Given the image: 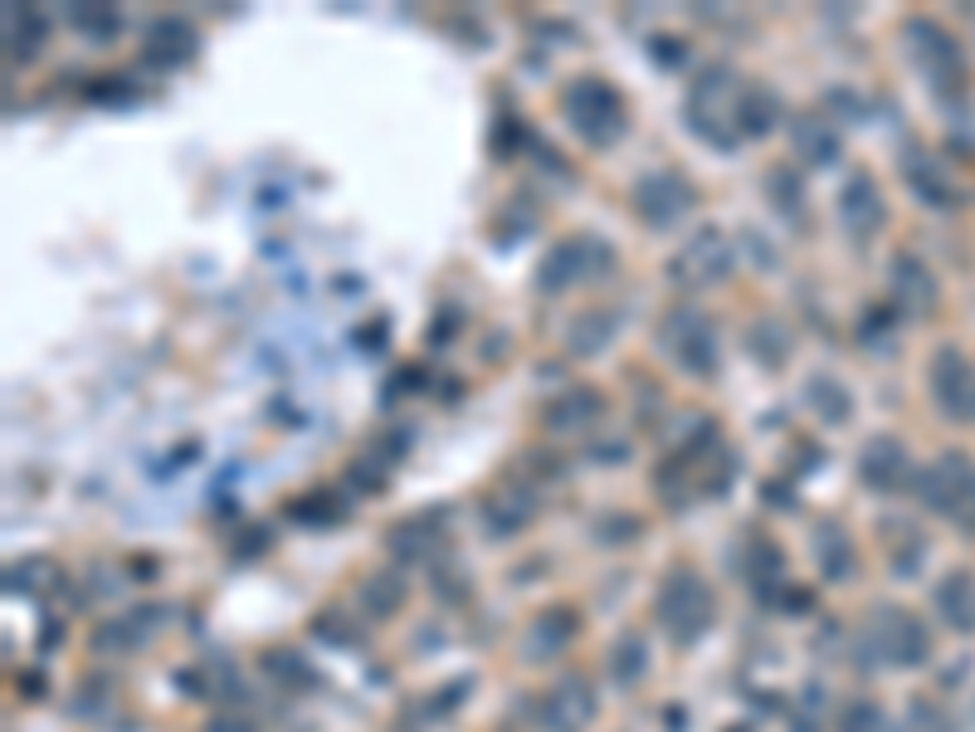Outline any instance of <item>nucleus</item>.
Returning <instances> with one entry per match:
<instances>
[{"instance_id":"obj_16","label":"nucleus","mask_w":975,"mask_h":732,"mask_svg":"<svg viewBox=\"0 0 975 732\" xmlns=\"http://www.w3.org/2000/svg\"><path fill=\"white\" fill-rule=\"evenodd\" d=\"M790 146H795L800 166H814V171L834 166L839 152H844V142H839V128H834L830 118H820V113H800L795 122H790Z\"/></svg>"},{"instance_id":"obj_38","label":"nucleus","mask_w":975,"mask_h":732,"mask_svg":"<svg viewBox=\"0 0 975 732\" xmlns=\"http://www.w3.org/2000/svg\"><path fill=\"white\" fill-rule=\"evenodd\" d=\"M386 469H390V464L380 455H372V459H356L347 474H352L356 488H372V494H380V488H386Z\"/></svg>"},{"instance_id":"obj_13","label":"nucleus","mask_w":975,"mask_h":732,"mask_svg":"<svg viewBox=\"0 0 975 732\" xmlns=\"http://www.w3.org/2000/svg\"><path fill=\"white\" fill-rule=\"evenodd\" d=\"M195 54H201V34H195L191 20L162 16V20L146 24V34H142V64H152V69H181V64H191Z\"/></svg>"},{"instance_id":"obj_41","label":"nucleus","mask_w":975,"mask_h":732,"mask_svg":"<svg viewBox=\"0 0 975 732\" xmlns=\"http://www.w3.org/2000/svg\"><path fill=\"white\" fill-rule=\"evenodd\" d=\"M205 732H250V728H244L240 718H225V713H220V718H215V723H210Z\"/></svg>"},{"instance_id":"obj_6","label":"nucleus","mask_w":975,"mask_h":732,"mask_svg":"<svg viewBox=\"0 0 975 732\" xmlns=\"http://www.w3.org/2000/svg\"><path fill=\"white\" fill-rule=\"evenodd\" d=\"M732 268H737L732 240H727L718 225H702L669 260V278L678 288H712V284H722V278H732Z\"/></svg>"},{"instance_id":"obj_14","label":"nucleus","mask_w":975,"mask_h":732,"mask_svg":"<svg viewBox=\"0 0 975 732\" xmlns=\"http://www.w3.org/2000/svg\"><path fill=\"white\" fill-rule=\"evenodd\" d=\"M878 626L883 630H873V644H878V654L887 664H922V659L932 654L927 626H922L917 616H907V610H883Z\"/></svg>"},{"instance_id":"obj_19","label":"nucleus","mask_w":975,"mask_h":732,"mask_svg":"<svg viewBox=\"0 0 975 732\" xmlns=\"http://www.w3.org/2000/svg\"><path fill=\"white\" fill-rule=\"evenodd\" d=\"M386 547L400 561H429L435 552H444V522L439 512H419L410 522H395L386 532Z\"/></svg>"},{"instance_id":"obj_31","label":"nucleus","mask_w":975,"mask_h":732,"mask_svg":"<svg viewBox=\"0 0 975 732\" xmlns=\"http://www.w3.org/2000/svg\"><path fill=\"white\" fill-rule=\"evenodd\" d=\"M69 24L73 30H83L93 44H108L113 34L122 30V16L113 6H69Z\"/></svg>"},{"instance_id":"obj_33","label":"nucleus","mask_w":975,"mask_h":732,"mask_svg":"<svg viewBox=\"0 0 975 732\" xmlns=\"http://www.w3.org/2000/svg\"><path fill=\"white\" fill-rule=\"evenodd\" d=\"M288 518L313 522V528H327V522H342V498H332L327 488H313V494L293 498V504H288Z\"/></svg>"},{"instance_id":"obj_10","label":"nucleus","mask_w":975,"mask_h":732,"mask_svg":"<svg viewBox=\"0 0 975 732\" xmlns=\"http://www.w3.org/2000/svg\"><path fill=\"white\" fill-rule=\"evenodd\" d=\"M932 396L952 420H975V366L966 352L942 347L932 357Z\"/></svg>"},{"instance_id":"obj_25","label":"nucleus","mask_w":975,"mask_h":732,"mask_svg":"<svg viewBox=\"0 0 975 732\" xmlns=\"http://www.w3.org/2000/svg\"><path fill=\"white\" fill-rule=\"evenodd\" d=\"M590 718H596V699H590L586 679H566L551 693V723H557V732H581Z\"/></svg>"},{"instance_id":"obj_37","label":"nucleus","mask_w":975,"mask_h":732,"mask_svg":"<svg viewBox=\"0 0 975 732\" xmlns=\"http://www.w3.org/2000/svg\"><path fill=\"white\" fill-rule=\"evenodd\" d=\"M839 732H883L878 703H849L844 718H839Z\"/></svg>"},{"instance_id":"obj_34","label":"nucleus","mask_w":975,"mask_h":732,"mask_svg":"<svg viewBox=\"0 0 975 732\" xmlns=\"http://www.w3.org/2000/svg\"><path fill=\"white\" fill-rule=\"evenodd\" d=\"M644 664H649V650H644V640H639V634H624V640L615 644V654H610V669H615V679H620V683H634L639 674H644Z\"/></svg>"},{"instance_id":"obj_4","label":"nucleus","mask_w":975,"mask_h":732,"mask_svg":"<svg viewBox=\"0 0 975 732\" xmlns=\"http://www.w3.org/2000/svg\"><path fill=\"white\" fill-rule=\"evenodd\" d=\"M917 498L942 518H956L975 532V459L961 449H946L932 469H917Z\"/></svg>"},{"instance_id":"obj_8","label":"nucleus","mask_w":975,"mask_h":732,"mask_svg":"<svg viewBox=\"0 0 975 732\" xmlns=\"http://www.w3.org/2000/svg\"><path fill=\"white\" fill-rule=\"evenodd\" d=\"M907 40H912V59L917 69L927 73L936 89H952V83L966 79V64H961V44L952 40V30H942L936 20H907Z\"/></svg>"},{"instance_id":"obj_1","label":"nucleus","mask_w":975,"mask_h":732,"mask_svg":"<svg viewBox=\"0 0 975 732\" xmlns=\"http://www.w3.org/2000/svg\"><path fill=\"white\" fill-rule=\"evenodd\" d=\"M742 93H747V83H737V73L727 64L698 69V79L688 83V98H683V122L693 128V138L718 146V152H732L742 142V132H737Z\"/></svg>"},{"instance_id":"obj_32","label":"nucleus","mask_w":975,"mask_h":732,"mask_svg":"<svg viewBox=\"0 0 975 732\" xmlns=\"http://www.w3.org/2000/svg\"><path fill=\"white\" fill-rule=\"evenodd\" d=\"M747 342H751V352H756V362L766 357L771 372H775V366H781V362L790 357V333H785L781 323H775V317H761V323L747 333Z\"/></svg>"},{"instance_id":"obj_20","label":"nucleus","mask_w":975,"mask_h":732,"mask_svg":"<svg viewBox=\"0 0 975 732\" xmlns=\"http://www.w3.org/2000/svg\"><path fill=\"white\" fill-rule=\"evenodd\" d=\"M605 410V396L600 390H561L557 400H551L547 410H541V425L547 430H557V435H566V430H586L590 420Z\"/></svg>"},{"instance_id":"obj_5","label":"nucleus","mask_w":975,"mask_h":732,"mask_svg":"<svg viewBox=\"0 0 975 732\" xmlns=\"http://www.w3.org/2000/svg\"><path fill=\"white\" fill-rule=\"evenodd\" d=\"M615 268V250L600 244L596 235H571L561 244H551L537 264V288L541 293H566L576 284H596L600 274Z\"/></svg>"},{"instance_id":"obj_23","label":"nucleus","mask_w":975,"mask_h":732,"mask_svg":"<svg viewBox=\"0 0 975 732\" xmlns=\"http://www.w3.org/2000/svg\"><path fill=\"white\" fill-rule=\"evenodd\" d=\"M805 406L820 415L824 425H844L849 415H854V400H849V386L839 382V376L830 372H814L805 382Z\"/></svg>"},{"instance_id":"obj_7","label":"nucleus","mask_w":975,"mask_h":732,"mask_svg":"<svg viewBox=\"0 0 975 732\" xmlns=\"http://www.w3.org/2000/svg\"><path fill=\"white\" fill-rule=\"evenodd\" d=\"M659 620L669 626L673 640H698V634L712 626L708 581H702L698 571H688V567L669 571V581H663V591H659Z\"/></svg>"},{"instance_id":"obj_40","label":"nucleus","mask_w":975,"mask_h":732,"mask_svg":"<svg viewBox=\"0 0 975 732\" xmlns=\"http://www.w3.org/2000/svg\"><path fill=\"white\" fill-rule=\"evenodd\" d=\"M678 40H669V34H659V40H653L649 49H653V59H659V64H678V59H683V49H673Z\"/></svg>"},{"instance_id":"obj_26","label":"nucleus","mask_w":975,"mask_h":732,"mask_svg":"<svg viewBox=\"0 0 975 732\" xmlns=\"http://www.w3.org/2000/svg\"><path fill=\"white\" fill-rule=\"evenodd\" d=\"M615 313H605V308H590V313H581L571 327H566V347L576 352V357H596V352H605L615 342Z\"/></svg>"},{"instance_id":"obj_12","label":"nucleus","mask_w":975,"mask_h":732,"mask_svg":"<svg viewBox=\"0 0 975 732\" xmlns=\"http://www.w3.org/2000/svg\"><path fill=\"white\" fill-rule=\"evenodd\" d=\"M912 474H917V469H912V455H907V445L897 435H878V439H869V445H863L859 479L869 488H878V494H897V488L917 484Z\"/></svg>"},{"instance_id":"obj_9","label":"nucleus","mask_w":975,"mask_h":732,"mask_svg":"<svg viewBox=\"0 0 975 732\" xmlns=\"http://www.w3.org/2000/svg\"><path fill=\"white\" fill-rule=\"evenodd\" d=\"M634 211L653 230L678 225V220L693 211V181L678 176V171H649L634 186Z\"/></svg>"},{"instance_id":"obj_18","label":"nucleus","mask_w":975,"mask_h":732,"mask_svg":"<svg viewBox=\"0 0 975 732\" xmlns=\"http://www.w3.org/2000/svg\"><path fill=\"white\" fill-rule=\"evenodd\" d=\"M903 176H907V186L917 191V201L932 205V211H952L956 205V191H952L946 166L936 162L932 152H922V146H912V152L903 156Z\"/></svg>"},{"instance_id":"obj_3","label":"nucleus","mask_w":975,"mask_h":732,"mask_svg":"<svg viewBox=\"0 0 975 732\" xmlns=\"http://www.w3.org/2000/svg\"><path fill=\"white\" fill-rule=\"evenodd\" d=\"M659 347L683 376H698V382H712L722 366V347H718V327H712L708 313L698 308H673L659 323Z\"/></svg>"},{"instance_id":"obj_36","label":"nucleus","mask_w":975,"mask_h":732,"mask_svg":"<svg viewBox=\"0 0 975 732\" xmlns=\"http://www.w3.org/2000/svg\"><path fill=\"white\" fill-rule=\"evenodd\" d=\"M264 664H268V674L283 679V683H313V674H307V659L288 654V650H268Z\"/></svg>"},{"instance_id":"obj_24","label":"nucleus","mask_w":975,"mask_h":732,"mask_svg":"<svg viewBox=\"0 0 975 732\" xmlns=\"http://www.w3.org/2000/svg\"><path fill=\"white\" fill-rule=\"evenodd\" d=\"M936 610L946 616V626H956L961 634L975 630V577L971 571H952L936 591Z\"/></svg>"},{"instance_id":"obj_29","label":"nucleus","mask_w":975,"mask_h":732,"mask_svg":"<svg viewBox=\"0 0 975 732\" xmlns=\"http://www.w3.org/2000/svg\"><path fill=\"white\" fill-rule=\"evenodd\" d=\"M571 634H576V616L557 606V610H541L537 616V626L527 630V644H532V654H551V650H561Z\"/></svg>"},{"instance_id":"obj_17","label":"nucleus","mask_w":975,"mask_h":732,"mask_svg":"<svg viewBox=\"0 0 975 732\" xmlns=\"http://www.w3.org/2000/svg\"><path fill=\"white\" fill-rule=\"evenodd\" d=\"M532 512H537L532 488L508 479V484H498V488H492V494L484 498V528L498 532V537H512V532H522L527 522H532Z\"/></svg>"},{"instance_id":"obj_15","label":"nucleus","mask_w":975,"mask_h":732,"mask_svg":"<svg viewBox=\"0 0 975 732\" xmlns=\"http://www.w3.org/2000/svg\"><path fill=\"white\" fill-rule=\"evenodd\" d=\"M887 278H893V303L903 308L907 317H927L936 308V278L932 268L917 260V254H893V264H887Z\"/></svg>"},{"instance_id":"obj_11","label":"nucleus","mask_w":975,"mask_h":732,"mask_svg":"<svg viewBox=\"0 0 975 732\" xmlns=\"http://www.w3.org/2000/svg\"><path fill=\"white\" fill-rule=\"evenodd\" d=\"M834 211H839V225H844V235H849V240H869L873 230L883 225L887 205H883L878 181H873L869 171H854V176H849L844 186H839Z\"/></svg>"},{"instance_id":"obj_28","label":"nucleus","mask_w":975,"mask_h":732,"mask_svg":"<svg viewBox=\"0 0 975 732\" xmlns=\"http://www.w3.org/2000/svg\"><path fill=\"white\" fill-rule=\"evenodd\" d=\"M766 191H771V205L785 220H805V181H800V166H771Z\"/></svg>"},{"instance_id":"obj_27","label":"nucleus","mask_w":975,"mask_h":732,"mask_svg":"<svg viewBox=\"0 0 975 732\" xmlns=\"http://www.w3.org/2000/svg\"><path fill=\"white\" fill-rule=\"evenodd\" d=\"M814 552H820V571L830 581L854 577V542H849V532L839 522H820L814 528Z\"/></svg>"},{"instance_id":"obj_21","label":"nucleus","mask_w":975,"mask_h":732,"mask_svg":"<svg viewBox=\"0 0 975 732\" xmlns=\"http://www.w3.org/2000/svg\"><path fill=\"white\" fill-rule=\"evenodd\" d=\"M44 34H49V24L34 6H6V54L10 59L30 64V59L44 49Z\"/></svg>"},{"instance_id":"obj_2","label":"nucleus","mask_w":975,"mask_h":732,"mask_svg":"<svg viewBox=\"0 0 975 732\" xmlns=\"http://www.w3.org/2000/svg\"><path fill=\"white\" fill-rule=\"evenodd\" d=\"M561 113L571 122V132L586 146H615L629 128V108L615 83L596 79V73H581V79L566 83L561 93Z\"/></svg>"},{"instance_id":"obj_39","label":"nucleus","mask_w":975,"mask_h":732,"mask_svg":"<svg viewBox=\"0 0 975 732\" xmlns=\"http://www.w3.org/2000/svg\"><path fill=\"white\" fill-rule=\"evenodd\" d=\"M122 79H98V89H89L93 98H103V103H128L132 98V89H118Z\"/></svg>"},{"instance_id":"obj_22","label":"nucleus","mask_w":975,"mask_h":732,"mask_svg":"<svg viewBox=\"0 0 975 732\" xmlns=\"http://www.w3.org/2000/svg\"><path fill=\"white\" fill-rule=\"evenodd\" d=\"M775 122H781V93L771 83H747L742 108H737V132L742 138H766V132H775Z\"/></svg>"},{"instance_id":"obj_35","label":"nucleus","mask_w":975,"mask_h":732,"mask_svg":"<svg viewBox=\"0 0 975 732\" xmlns=\"http://www.w3.org/2000/svg\"><path fill=\"white\" fill-rule=\"evenodd\" d=\"M400 601H405L400 577H372V581H366V606H372L376 616H390Z\"/></svg>"},{"instance_id":"obj_30","label":"nucleus","mask_w":975,"mask_h":732,"mask_svg":"<svg viewBox=\"0 0 975 732\" xmlns=\"http://www.w3.org/2000/svg\"><path fill=\"white\" fill-rule=\"evenodd\" d=\"M6 581L16 586V596H44V591H54L64 577H59V567L49 557H24L20 567H10Z\"/></svg>"}]
</instances>
